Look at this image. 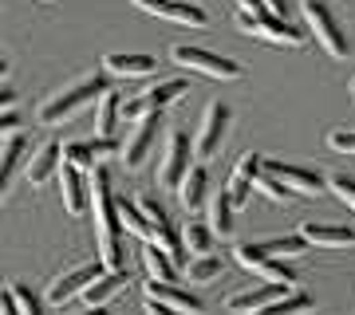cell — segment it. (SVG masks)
<instances>
[{"mask_svg":"<svg viewBox=\"0 0 355 315\" xmlns=\"http://www.w3.org/2000/svg\"><path fill=\"white\" fill-rule=\"evenodd\" d=\"M142 291H146V300L162 303V307H170V312H190V315H202L205 303L193 296V291L178 288V284H158V280H146L142 284Z\"/></svg>","mask_w":355,"mask_h":315,"instance_id":"obj_13","label":"cell"},{"mask_svg":"<svg viewBox=\"0 0 355 315\" xmlns=\"http://www.w3.org/2000/svg\"><path fill=\"white\" fill-rule=\"evenodd\" d=\"M119 114H123V99H119V91H103V95H99V111H95V134H99V138H114Z\"/></svg>","mask_w":355,"mask_h":315,"instance_id":"obj_24","label":"cell"},{"mask_svg":"<svg viewBox=\"0 0 355 315\" xmlns=\"http://www.w3.org/2000/svg\"><path fill=\"white\" fill-rule=\"evenodd\" d=\"M229 118H233V111H229L225 102H209L202 114V130H198V138H193V158H214L217 150H221V142H225V130H229Z\"/></svg>","mask_w":355,"mask_h":315,"instance_id":"obj_7","label":"cell"},{"mask_svg":"<svg viewBox=\"0 0 355 315\" xmlns=\"http://www.w3.org/2000/svg\"><path fill=\"white\" fill-rule=\"evenodd\" d=\"M300 12H304V24H308V36H316V44L328 51L331 60H343L352 44H347V32L340 28L336 12H331L324 0H300Z\"/></svg>","mask_w":355,"mask_h":315,"instance_id":"obj_3","label":"cell"},{"mask_svg":"<svg viewBox=\"0 0 355 315\" xmlns=\"http://www.w3.org/2000/svg\"><path fill=\"white\" fill-rule=\"evenodd\" d=\"M103 71L119 79H146L158 71V60L154 55H127V51H111L103 55Z\"/></svg>","mask_w":355,"mask_h":315,"instance_id":"obj_16","label":"cell"},{"mask_svg":"<svg viewBox=\"0 0 355 315\" xmlns=\"http://www.w3.org/2000/svg\"><path fill=\"white\" fill-rule=\"evenodd\" d=\"M249 249L261 252V256H280L284 260V256H300L308 249V240L296 233V237H268V240H257V244L249 240Z\"/></svg>","mask_w":355,"mask_h":315,"instance_id":"obj_28","label":"cell"},{"mask_svg":"<svg viewBox=\"0 0 355 315\" xmlns=\"http://www.w3.org/2000/svg\"><path fill=\"white\" fill-rule=\"evenodd\" d=\"M20 130V114L16 111H0V138H12Z\"/></svg>","mask_w":355,"mask_h":315,"instance_id":"obj_38","label":"cell"},{"mask_svg":"<svg viewBox=\"0 0 355 315\" xmlns=\"http://www.w3.org/2000/svg\"><path fill=\"white\" fill-rule=\"evenodd\" d=\"M123 284H127V272H123V268H119V272H99L87 288L79 291V296L87 300V307H103L111 296H119V291H123Z\"/></svg>","mask_w":355,"mask_h":315,"instance_id":"obj_21","label":"cell"},{"mask_svg":"<svg viewBox=\"0 0 355 315\" xmlns=\"http://www.w3.org/2000/svg\"><path fill=\"white\" fill-rule=\"evenodd\" d=\"M182 95H186V83H182V79H166V83H154V87L142 91V99H146L150 111H166V107L178 102Z\"/></svg>","mask_w":355,"mask_h":315,"instance_id":"obj_29","label":"cell"},{"mask_svg":"<svg viewBox=\"0 0 355 315\" xmlns=\"http://www.w3.org/2000/svg\"><path fill=\"white\" fill-rule=\"evenodd\" d=\"M328 189L355 213V181H352V177H347V174H331V177H328Z\"/></svg>","mask_w":355,"mask_h":315,"instance_id":"obj_33","label":"cell"},{"mask_svg":"<svg viewBox=\"0 0 355 315\" xmlns=\"http://www.w3.org/2000/svg\"><path fill=\"white\" fill-rule=\"evenodd\" d=\"M95 276H99V264H79V268H71L67 276H60V280L48 288V300L55 303V307H64V303L71 300V296H79V291L87 288Z\"/></svg>","mask_w":355,"mask_h":315,"instance_id":"obj_18","label":"cell"},{"mask_svg":"<svg viewBox=\"0 0 355 315\" xmlns=\"http://www.w3.org/2000/svg\"><path fill=\"white\" fill-rule=\"evenodd\" d=\"M233 256H237V264L241 268H249V272H257V276L272 280V284H296V280H300L296 276V268L284 264L280 256H261V252H253L249 244H237Z\"/></svg>","mask_w":355,"mask_h":315,"instance_id":"obj_9","label":"cell"},{"mask_svg":"<svg viewBox=\"0 0 355 315\" xmlns=\"http://www.w3.org/2000/svg\"><path fill=\"white\" fill-rule=\"evenodd\" d=\"M142 268H146V276L158 280V284H174V276H178V264L154 244V240H142Z\"/></svg>","mask_w":355,"mask_h":315,"instance_id":"obj_23","label":"cell"},{"mask_svg":"<svg viewBox=\"0 0 355 315\" xmlns=\"http://www.w3.org/2000/svg\"><path fill=\"white\" fill-rule=\"evenodd\" d=\"M237 12H249V16H265L268 8L261 4V0H237Z\"/></svg>","mask_w":355,"mask_h":315,"instance_id":"obj_40","label":"cell"},{"mask_svg":"<svg viewBox=\"0 0 355 315\" xmlns=\"http://www.w3.org/2000/svg\"><path fill=\"white\" fill-rule=\"evenodd\" d=\"M261 4L268 8V16H284L288 20V0H261Z\"/></svg>","mask_w":355,"mask_h":315,"instance_id":"obj_41","label":"cell"},{"mask_svg":"<svg viewBox=\"0 0 355 315\" xmlns=\"http://www.w3.org/2000/svg\"><path fill=\"white\" fill-rule=\"evenodd\" d=\"M328 146L336 154H355V130H331L328 134Z\"/></svg>","mask_w":355,"mask_h":315,"instance_id":"obj_36","label":"cell"},{"mask_svg":"<svg viewBox=\"0 0 355 315\" xmlns=\"http://www.w3.org/2000/svg\"><path fill=\"white\" fill-rule=\"evenodd\" d=\"M158 126H162V111H150L146 118H139V123H135V130H130L127 142H123V165H127V170H139V165H142L146 150L154 146Z\"/></svg>","mask_w":355,"mask_h":315,"instance_id":"obj_10","label":"cell"},{"mask_svg":"<svg viewBox=\"0 0 355 315\" xmlns=\"http://www.w3.org/2000/svg\"><path fill=\"white\" fill-rule=\"evenodd\" d=\"M12 296H16V307H20V315H44V307H40V300H36V291L28 288V284H16Z\"/></svg>","mask_w":355,"mask_h":315,"instance_id":"obj_35","label":"cell"},{"mask_svg":"<svg viewBox=\"0 0 355 315\" xmlns=\"http://www.w3.org/2000/svg\"><path fill=\"white\" fill-rule=\"evenodd\" d=\"M237 24L257 39H268V44H280V48H304L308 44V28H296L292 20L284 16H249V12H237Z\"/></svg>","mask_w":355,"mask_h":315,"instance_id":"obj_4","label":"cell"},{"mask_svg":"<svg viewBox=\"0 0 355 315\" xmlns=\"http://www.w3.org/2000/svg\"><path fill=\"white\" fill-rule=\"evenodd\" d=\"M8 75V60H4V55H0V79Z\"/></svg>","mask_w":355,"mask_h":315,"instance_id":"obj_44","label":"cell"},{"mask_svg":"<svg viewBox=\"0 0 355 315\" xmlns=\"http://www.w3.org/2000/svg\"><path fill=\"white\" fill-rule=\"evenodd\" d=\"M83 315H107V307H87Z\"/></svg>","mask_w":355,"mask_h":315,"instance_id":"obj_45","label":"cell"},{"mask_svg":"<svg viewBox=\"0 0 355 315\" xmlns=\"http://www.w3.org/2000/svg\"><path fill=\"white\" fill-rule=\"evenodd\" d=\"M146 114H150V107H146L142 95H135V99L123 102V118H127V123H139V118H146Z\"/></svg>","mask_w":355,"mask_h":315,"instance_id":"obj_37","label":"cell"},{"mask_svg":"<svg viewBox=\"0 0 355 315\" xmlns=\"http://www.w3.org/2000/svg\"><path fill=\"white\" fill-rule=\"evenodd\" d=\"M257 174H261V154H241V158H237V165H233V174H229V186H225L233 209H245V205H249Z\"/></svg>","mask_w":355,"mask_h":315,"instance_id":"obj_11","label":"cell"},{"mask_svg":"<svg viewBox=\"0 0 355 315\" xmlns=\"http://www.w3.org/2000/svg\"><path fill=\"white\" fill-rule=\"evenodd\" d=\"M170 60L178 67H190V71H202L209 79H241V63L225 60V55H214L205 48H193V44H174L170 48Z\"/></svg>","mask_w":355,"mask_h":315,"instance_id":"obj_5","label":"cell"},{"mask_svg":"<svg viewBox=\"0 0 355 315\" xmlns=\"http://www.w3.org/2000/svg\"><path fill=\"white\" fill-rule=\"evenodd\" d=\"M135 4H139L142 12L174 20V24H190V28H205V20H209V16H205L198 4H190V0H135Z\"/></svg>","mask_w":355,"mask_h":315,"instance_id":"obj_12","label":"cell"},{"mask_svg":"<svg viewBox=\"0 0 355 315\" xmlns=\"http://www.w3.org/2000/svg\"><path fill=\"white\" fill-rule=\"evenodd\" d=\"M190 158H193L190 138H186L182 130H174V134H170V142H166L162 165H158V181H162V189H178V181H182V177H186V170H190Z\"/></svg>","mask_w":355,"mask_h":315,"instance_id":"obj_8","label":"cell"},{"mask_svg":"<svg viewBox=\"0 0 355 315\" xmlns=\"http://www.w3.org/2000/svg\"><path fill=\"white\" fill-rule=\"evenodd\" d=\"M205 189H209V174H205V165H190L186 177L178 181V201L193 213V209L205 201Z\"/></svg>","mask_w":355,"mask_h":315,"instance_id":"obj_22","label":"cell"},{"mask_svg":"<svg viewBox=\"0 0 355 315\" xmlns=\"http://www.w3.org/2000/svg\"><path fill=\"white\" fill-rule=\"evenodd\" d=\"M253 189H261V193H265L268 201H288V197H292L288 189L280 186V181H277V177H272V174H265V170H261V174H257Z\"/></svg>","mask_w":355,"mask_h":315,"instance_id":"obj_34","label":"cell"},{"mask_svg":"<svg viewBox=\"0 0 355 315\" xmlns=\"http://www.w3.org/2000/svg\"><path fill=\"white\" fill-rule=\"evenodd\" d=\"M209 240H214L209 225L190 221V225H186V233H182V249H186V256H202V252H209Z\"/></svg>","mask_w":355,"mask_h":315,"instance_id":"obj_31","label":"cell"},{"mask_svg":"<svg viewBox=\"0 0 355 315\" xmlns=\"http://www.w3.org/2000/svg\"><path fill=\"white\" fill-rule=\"evenodd\" d=\"M284 291H288V284H272V280H268V284H257V288H249V291H237V296H229L225 307H229L233 315L261 312L265 303H272L277 296H284Z\"/></svg>","mask_w":355,"mask_h":315,"instance_id":"obj_17","label":"cell"},{"mask_svg":"<svg viewBox=\"0 0 355 315\" xmlns=\"http://www.w3.org/2000/svg\"><path fill=\"white\" fill-rule=\"evenodd\" d=\"M60 154H64V146L60 142H44L36 154H32V162H28V186H44V181H51L55 177V170H60Z\"/></svg>","mask_w":355,"mask_h":315,"instance_id":"obj_19","label":"cell"},{"mask_svg":"<svg viewBox=\"0 0 355 315\" xmlns=\"http://www.w3.org/2000/svg\"><path fill=\"white\" fill-rule=\"evenodd\" d=\"M114 150H119L114 138H83V142H67L60 158L79 165V170H91V165H103V158H111Z\"/></svg>","mask_w":355,"mask_h":315,"instance_id":"obj_15","label":"cell"},{"mask_svg":"<svg viewBox=\"0 0 355 315\" xmlns=\"http://www.w3.org/2000/svg\"><path fill=\"white\" fill-rule=\"evenodd\" d=\"M24 138L20 134H12V138L0 146V197L8 193V186H12V177H16V170H20V158H24Z\"/></svg>","mask_w":355,"mask_h":315,"instance_id":"obj_25","label":"cell"},{"mask_svg":"<svg viewBox=\"0 0 355 315\" xmlns=\"http://www.w3.org/2000/svg\"><path fill=\"white\" fill-rule=\"evenodd\" d=\"M0 315H20V307H16V296H12V288H8V291H0Z\"/></svg>","mask_w":355,"mask_h":315,"instance_id":"obj_39","label":"cell"},{"mask_svg":"<svg viewBox=\"0 0 355 315\" xmlns=\"http://www.w3.org/2000/svg\"><path fill=\"white\" fill-rule=\"evenodd\" d=\"M261 170H265V174H272L280 186L288 189V193H296V197H320V193L328 189V181H324L316 170H304V165H292V162H265V158H261Z\"/></svg>","mask_w":355,"mask_h":315,"instance_id":"obj_6","label":"cell"},{"mask_svg":"<svg viewBox=\"0 0 355 315\" xmlns=\"http://www.w3.org/2000/svg\"><path fill=\"white\" fill-rule=\"evenodd\" d=\"M103 91H111L107 75H87V79H79L76 87H67L64 95H55L51 102H44V107H40V123H44V126H60L64 118H71L76 111H83L87 102H95Z\"/></svg>","mask_w":355,"mask_h":315,"instance_id":"obj_2","label":"cell"},{"mask_svg":"<svg viewBox=\"0 0 355 315\" xmlns=\"http://www.w3.org/2000/svg\"><path fill=\"white\" fill-rule=\"evenodd\" d=\"M186 276H190V284H209L214 276H221V260H217L214 252H202V256H193L190 260Z\"/></svg>","mask_w":355,"mask_h":315,"instance_id":"obj_32","label":"cell"},{"mask_svg":"<svg viewBox=\"0 0 355 315\" xmlns=\"http://www.w3.org/2000/svg\"><path fill=\"white\" fill-rule=\"evenodd\" d=\"M233 213H237V209H233L225 189L214 193V197H209V233H214V237H229V233H233Z\"/></svg>","mask_w":355,"mask_h":315,"instance_id":"obj_27","label":"cell"},{"mask_svg":"<svg viewBox=\"0 0 355 315\" xmlns=\"http://www.w3.org/2000/svg\"><path fill=\"white\" fill-rule=\"evenodd\" d=\"M300 237H304L308 244H320V249H343V244H355L352 228L320 225V221H304V225H300Z\"/></svg>","mask_w":355,"mask_h":315,"instance_id":"obj_20","label":"cell"},{"mask_svg":"<svg viewBox=\"0 0 355 315\" xmlns=\"http://www.w3.org/2000/svg\"><path fill=\"white\" fill-rule=\"evenodd\" d=\"M119 225L127 228V233H135V237H150V221L142 217L139 201H119Z\"/></svg>","mask_w":355,"mask_h":315,"instance_id":"obj_30","label":"cell"},{"mask_svg":"<svg viewBox=\"0 0 355 315\" xmlns=\"http://www.w3.org/2000/svg\"><path fill=\"white\" fill-rule=\"evenodd\" d=\"M87 205H91V217H95V228H99V260L107 272H119L123 268V249H119V197L111 189V177L103 165H91L87 174Z\"/></svg>","mask_w":355,"mask_h":315,"instance_id":"obj_1","label":"cell"},{"mask_svg":"<svg viewBox=\"0 0 355 315\" xmlns=\"http://www.w3.org/2000/svg\"><path fill=\"white\" fill-rule=\"evenodd\" d=\"M312 307H316V303H312V296L288 288L284 296H277L272 303H265V307H261V312H253V315H308Z\"/></svg>","mask_w":355,"mask_h":315,"instance_id":"obj_26","label":"cell"},{"mask_svg":"<svg viewBox=\"0 0 355 315\" xmlns=\"http://www.w3.org/2000/svg\"><path fill=\"white\" fill-rule=\"evenodd\" d=\"M12 102H16V91L12 87H0V111H8Z\"/></svg>","mask_w":355,"mask_h":315,"instance_id":"obj_42","label":"cell"},{"mask_svg":"<svg viewBox=\"0 0 355 315\" xmlns=\"http://www.w3.org/2000/svg\"><path fill=\"white\" fill-rule=\"evenodd\" d=\"M55 177H60V193H64L67 213L79 217L83 209H87V177H83V170L60 158V170H55Z\"/></svg>","mask_w":355,"mask_h":315,"instance_id":"obj_14","label":"cell"},{"mask_svg":"<svg viewBox=\"0 0 355 315\" xmlns=\"http://www.w3.org/2000/svg\"><path fill=\"white\" fill-rule=\"evenodd\" d=\"M352 99H355V79H352Z\"/></svg>","mask_w":355,"mask_h":315,"instance_id":"obj_46","label":"cell"},{"mask_svg":"<svg viewBox=\"0 0 355 315\" xmlns=\"http://www.w3.org/2000/svg\"><path fill=\"white\" fill-rule=\"evenodd\" d=\"M146 315H174V312H170V307H162V303L146 300Z\"/></svg>","mask_w":355,"mask_h":315,"instance_id":"obj_43","label":"cell"}]
</instances>
